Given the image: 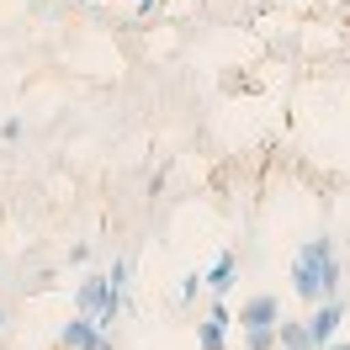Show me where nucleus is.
<instances>
[{
  "label": "nucleus",
  "mask_w": 350,
  "mask_h": 350,
  "mask_svg": "<svg viewBox=\"0 0 350 350\" xmlns=\"http://www.w3.org/2000/svg\"><path fill=\"white\" fill-rule=\"evenodd\" d=\"M292 292L303 303H324V297H340V255L329 239H308L292 260Z\"/></svg>",
  "instance_id": "nucleus-1"
},
{
  "label": "nucleus",
  "mask_w": 350,
  "mask_h": 350,
  "mask_svg": "<svg viewBox=\"0 0 350 350\" xmlns=\"http://www.w3.org/2000/svg\"><path fill=\"white\" fill-rule=\"evenodd\" d=\"M122 292H128V260H111L107 276H85V282H80L75 303H80V313H90V319L111 334L117 313H122Z\"/></svg>",
  "instance_id": "nucleus-2"
},
{
  "label": "nucleus",
  "mask_w": 350,
  "mask_h": 350,
  "mask_svg": "<svg viewBox=\"0 0 350 350\" xmlns=\"http://www.w3.org/2000/svg\"><path fill=\"white\" fill-rule=\"evenodd\" d=\"M340 324H345V303H340V297H324V303H313V313L303 319L308 340H313V350L324 345V340H334V334H340Z\"/></svg>",
  "instance_id": "nucleus-3"
},
{
  "label": "nucleus",
  "mask_w": 350,
  "mask_h": 350,
  "mask_svg": "<svg viewBox=\"0 0 350 350\" xmlns=\"http://www.w3.org/2000/svg\"><path fill=\"white\" fill-rule=\"evenodd\" d=\"M228 324H234V313L218 297V303L207 308V319L197 324V350H228Z\"/></svg>",
  "instance_id": "nucleus-4"
},
{
  "label": "nucleus",
  "mask_w": 350,
  "mask_h": 350,
  "mask_svg": "<svg viewBox=\"0 0 350 350\" xmlns=\"http://www.w3.org/2000/svg\"><path fill=\"white\" fill-rule=\"evenodd\" d=\"M101 334H107V329L96 324L90 313H75V319L64 324V334H59V345H64V350H90L96 340H101Z\"/></svg>",
  "instance_id": "nucleus-5"
},
{
  "label": "nucleus",
  "mask_w": 350,
  "mask_h": 350,
  "mask_svg": "<svg viewBox=\"0 0 350 350\" xmlns=\"http://www.w3.org/2000/svg\"><path fill=\"white\" fill-rule=\"evenodd\" d=\"M282 319V303L271 297V292H260V297H250V303L239 308V329H271Z\"/></svg>",
  "instance_id": "nucleus-6"
},
{
  "label": "nucleus",
  "mask_w": 350,
  "mask_h": 350,
  "mask_svg": "<svg viewBox=\"0 0 350 350\" xmlns=\"http://www.w3.org/2000/svg\"><path fill=\"white\" fill-rule=\"evenodd\" d=\"M234 276H239V260H234V250H223L218 260H213V271L202 276V286H207L213 297H228V292H234Z\"/></svg>",
  "instance_id": "nucleus-7"
},
{
  "label": "nucleus",
  "mask_w": 350,
  "mask_h": 350,
  "mask_svg": "<svg viewBox=\"0 0 350 350\" xmlns=\"http://www.w3.org/2000/svg\"><path fill=\"white\" fill-rule=\"evenodd\" d=\"M276 350H313L303 319H276Z\"/></svg>",
  "instance_id": "nucleus-8"
},
{
  "label": "nucleus",
  "mask_w": 350,
  "mask_h": 350,
  "mask_svg": "<svg viewBox=\"0 0 350 350\" xmlns=\"http://www.w3.org/2000/svg\"><path fill=\"white\" fill-rule=\"evenodd\" d=\"M244 350H276V324L271 329H244Z\"/></svg>",
  "instance_id": "nucleus-9"
},
{
  "label": "nucleus",
  "mask_w": 350,
  "mask_h": 350,
  "mask_svg": "<svg viewBox=\"0 0 350 350\" xmlns=\"http://www.w3.org/2000/svg\"><path fill=\"white\" fill-rule=\"evenodd\" d=\"M319 350H350V345H345V340H324Z\"/></svg>",
  "instance_id": "nucleus-10"
},
{
  "label": "nucleus",
  "mask_w": 350,
  "mask_h": 350,
  "mask_svg": "<svg viewBox=\"0 0 350 350\" xmlns=\"http://www.w3.org/2000/svg\"><path fill=\"white\" fill-rule=\"evenodd\" d=\"M0 329H5V308H0Z\"/></svg>",
  "instance_id": "nucleus-11"
},
{
  "label": "nucleus",
  "mask_w": 350,
  "mask_h": 350,
  "mask_svg": "<svg viewBox=\"0 0 350 350\" xmlns=\"http://www.w3.org/2000/svg\"><path fill=\"white\" fill-rule=\"evenodd\" d=\"M0 350H5V345H0Z\"/></svg>",
  "instance_id": "nucleus-12"
}]
</instances>
